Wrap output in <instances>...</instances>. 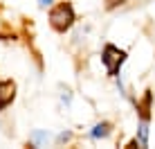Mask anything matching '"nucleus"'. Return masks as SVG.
<instances>
[{
    "instance_id": "obj_1",
    "label": "nucleus",
    "mask_w": 155,
    "mask_h": 149,
    "mask_svg": "<svg viewBox=\"0 0 155 149\" xmlns=\"http://www.w3.org/2000/svg\"><path fill=\"white\" fill-rule=\"evenodd\" d=\"M77 20V14H74V7L70 2H58L56 7H52L50 12V25L56 32H65L70 29Z\"/></svg>"
},
{
    "instance_id": "obj_2",
    "label": "nucleus",
    "mask_w": 155,
    "mask_h": 149,
    "mask_svg": "<svg viewBox=\"0 0 155 149\" xmlns=\"http://www.w3.org/2000/svg\"><path fill=\"white\" fill-rule=\"evenodd\" d=\"M126 61V52L124 50H119L117 45H106L104 47V52H101V63L106 66V70H108V74H115L119 72V68H121V63Z\"/></svg>"
},
{
    "instance_id": "obj_3",
    "label": "nucleus",
    "mask_w": 155,
    "mask_h": 149,
    "mask_svg": "<svg viewBox=\"0 0 155 149\" xmlns=\"http://www.w3.org/2000/svg\"><path fill=\"white\" fill-rule=\"evenodd\" d=\"M14 97H16V84L9 81V79L0 81V111L7 109V106L14 102Z\"/></svg>"
},
{
    "instance_id": "obj_4",
    "label": "nucleus",
    "mask_w": 155,
    "mask_h": 149,
    "mask_svg": "<svg viewBox=\"0 0 155 149\" xmlns=\"http://www.w3.org/2000/svg\"><path fill=\"white\" fill-rule=\"evenodd\" d=\"M110 131H113V126H110L108 122H99V124L92 126V131H90V138H94V140H101V138H108Z\"/></svg>"
},
{
    "instance_id": "obj_5",
    "label": "nucleus",
    "mask_w": 155,
    "mask_h": 149,
    "mask_svg": "<svg viewBox=\"0 0 155 149\" xmlns=\"http://www.w3.org/2000/svg\"><path fill=\"white\" fill-rule=\"evenodd\" d=\"M137 138H140V145L142 147L148 145V122H146V118H144L140 122V126H137Z\"/></svg>"
},
{
    "instance_id": "obj_6",
    "label": "nucleus",
    "mask_w": 155,
    "mask_h": 149,
    "mask_svg": "<svg viewBox=\"0 0 155 149\" xmlns=\"http://www.w3.org/2000/svg\"><path fill=\"white\" fill-rule=\"evenodd\" d=\"M47 136L45 131H34V133H31V140H34V145H43V142H47Z\"/></svg>"
},
{
    "instance_id": "obj_7",
    "label": "nucleus",
    "mask_w": 155,
    "mask_h": 149,
    "mask_svg": "<svg viewBox=\"0 0 155 149\" xmlns=\"http://www.w3.org/2000/svg\"><path fill=\"white\" fill-rule=\"evenodd\" d=\"M126 0H106V7L108 9H115V7H119V5H124Z\"/></svg>"
},
{
    "instance_id": "obj_8",
    "label": "nucleus",
    "mask_w": 155,
    "mask_h": 149,
    "mask_svg": "<svg viewBox=\"0 0 155 149\" xmlns=\"http://www.w3.org/2000/svg\"><path fill=\"white\" fill-rule=\"evenodd\" d=\"M70 138H72V133H70V131H63V133L58 136V142H68Z\"/></svg>"
},
{
    "instance_id": "obj_9",
    "label": "nucleus",
    "mask_w": 155,
    "mask_h": 149,
    "mask_svg": "<svg viewBox=\"0 0 155 149\" xmlns=\"http://www.w3.org/2000/svg\"><path fill=\"white\" fill-rule=\"evenodd\" d=\"M52 2H54V0H38V5H41V7H50Z\"/></svg>"
}]
</instances>
